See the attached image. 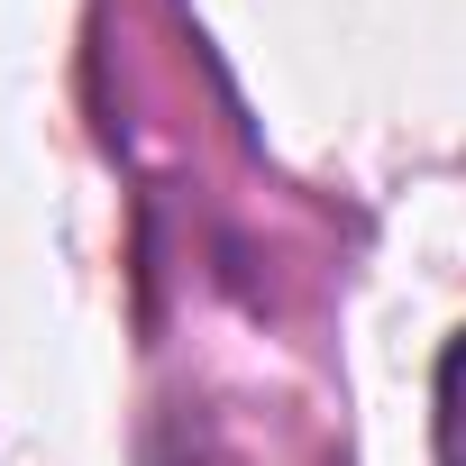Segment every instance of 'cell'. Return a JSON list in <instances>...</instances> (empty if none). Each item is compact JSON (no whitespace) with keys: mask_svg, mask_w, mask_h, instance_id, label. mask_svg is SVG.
Masks as SVG:
<instances>
[{"mask_svg":"<svg viewBox=\"0 0 466 466\" xmlns=\"http://www.w3.org/2000/svg\"><path fill=\"white\" fill-rule=\"evenodd\" d=\"M439 457L466 466V339L439 357Z\"/></svg>","mask_w":466,"mask_h":466,"instance_id":"6da1fadb","label":"cell"}]
</instances>
